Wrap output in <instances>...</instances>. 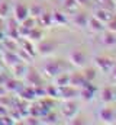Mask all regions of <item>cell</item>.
<instances>
[{
	"label": "cell",
	"instance_id": "1",
	"mask_svg": "<svg viewBox=\"0 0 116 125\" xmlns=\"http://www.w3.org/2000/svg\"><path fill=\"white\" fill-rule=\"evenodd\" d=\"M26 16H28V9L23 4H18L16 6V18L19 21H23V19H26Z\"/></svg>",
	"mask_w": 116,
	"mask_h": 125
}]
</instances>
